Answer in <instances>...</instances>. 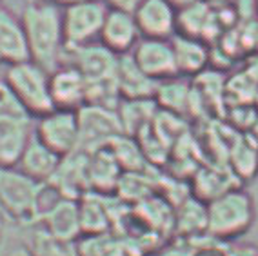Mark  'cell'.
<instances>
[{
    "instance_id": "1",
    "label": "cell",
    "mask_w": 258,
    "mask_h": 256,
    "mask_svg": "<svg viewBox=\"0 0 258 256\" xmlns=\"http://www.w3.org/2000/svg\"><path fill=\"white\" fill-rule=\"evenodd\" d=\"M20 20L28 38L29 60L47 73L55 71L66 53L62 8L47 0H29L24 6Z\"/></svg>"
},
{
    "instance_id": "14",
    "label": "cell",
    "mask_w": 258,
    "mask_h": 256,
    "mask_svg": "<svg viewBox=\"0 0 258 256\" xmlns=\"http://www.w3.org/2000/svg\"><path fill=\"white\" fill-rule=\"evenodd\" d=\"M116 87L127 100H149V96L157 93V82L140 71L131 55L118 56Z\"/></svg>"
},
{
    "instance_id": "24",
    "label": "cell",
    "mask_w": 258,
    "mask_h": 256,
    "mask_svg": "<svg viewBox=\"0 0 258 256\" xmlns=\"http://www.w3.org/2000/svg\"><path fill=\"white\" fill-rule=\"evenodd\" d=\"M0 64H2V60H0Z\"/></svg>"
},
{
    "instance_id": "10",
    "label": "cell",
    "mask_w": 258,
    "mask_h": 256,
    "mask_svg": "<svg viewBox=\"0 0 258 256\" xmlns=\"http://www.w3.org/2000/svg\"><path fill=\"white\" fill-rule=\"evenodd\" d=\"M140 31L135 17L124 11L107 10L106 20L100 31V44L106 46L115 55H127L139 44Z\"/></svg>"
},
{
    "instance_id": "17",
    "label": "cell",
    "mask_w": 258,
    "mask_h": 256,
    "mask_svg": "<svg viewBox=\"0 0 258 256\" xmlns=\"http://www.w3.org/2000/svg\"><path fill=\"white\" fill-rule=\"evenodd\" d=\"M178 73H197L206 64V49L197 40L178 37L173 44Z\"/></svg>"
},
{
    "instance_id": "21",
    "label": "cell",
    "mask_w": 258,
    "mask_h": 256,
    "mask_svg": "<svg viewBox=\"0 0 258 256\" xmlns=\"http://www.w3.org/2000/svg\"><path fill=\"white\" fill-rule=\"evenodd\" d=\"M51 4L58 6V8H70V6H75V4H82V2H91V0H47Z\"/></svg>"
},
{
    "instance_id": "23",
    "label": "cell",
    "mask_w": 258,
    "mask_h": 256,
    "mask_svg": "<svg viewBox=\"0 0 258 256\" xmlns=\"http://www.w3.org/2000/svg\"><path fill=\"white\" fill-rule=\"evenodd\" d=\"M11 256H29V254H28V252H26V251H15Z\"/></svg>"
},
{
    "instance_id": "8",
    "label": "cell",
    "mask_w": 258,
    "mask_h": 256,
    "mask_svg": "<svg viewBox=\"0 0 258 256\" xmlns=\"http://www.w3.org/2000/svg\"><path fill=\"white\" fill-rule=\"evenodd\" d=\"M131 56L140 71L155 82L169 80L178 73L175 51L167 40H158V38L139 40V44L133 47Z\"/></svg>"
},
{
    "instance_id": "6",
    "label": "cell",
    "mask_w": 258,
    "mask_h": 256,
    "mask_svg": "<svg viewBox=\"0 0 258 256\" xmlns=\"http://www.w3.org/2000/svg\"><path fill=\"white\" fill-rule=\"evenodd\" d=\"M62 64L73 66L84 77L86 84H98L116 80L118 55L109 51L102 44H86V46L66 49Z\"/></svg>"
},
{
    "instance_id": "11",
    "label": "cell",
    "mask_w": 258,
    "mask_h": 256,
    "mask_svg": "<svg viewBox=\"0 0 258 256\" xmlns=\"http://www.w3.org/2000/svg\"><path fill=\"white\" fill-rule=\"evenodd\" d=\"M140 35L146 38L166 40L176 28L175 10L167 0H142V4L133 13Z\"/></svg>"
},
{
    "instance_id": "7",
    "label": "cell",
    "mask_w": 258,
    "mask_h": 256,
    "mask_svg": "<svg viewBox=\"0 0 258 256\" xmlns=\"http://www.w3.org/2000/svg\"><path fill=\"white\" fill-rule=\"evenodd\" d=\"M80 129V151L84 149H100L102 142L115 140L122 133L118 113L98 105H82L79 111Z\"/></svg>"
},
{
    "instance_id": "2",
    "label": "cell",
    "mask_w": 258,
    "mask_h": 256,
    "mask_svg": "<svg viewBox=\"0 0 258 256\" xmlns=\"http://www.w3.org/2000/svg\"><path fill=\"white\" fill-rule=\"evenodd\" d=\"M2 80L31 118H40L55 109L49 91V73L31 60L8 66Z\"/></svg>"
},
{
    "instance_id": "16",
    "label": "cell",
    "mask_w": 258,
    "mask_h": 256,
    "mask_svg": "<svg viewBox=\"0 0 258 256\" xmlns=\"http://www.w3.org/2000/svg\"><path fill=\"white\" fill-rule=\"evenodd\" d=\"M215 209L222 211V213H227V218L220 220L217 224L209 225L213 233L222 234V236H229V234H238L244 233V229L249 225L247 218H238V216L233 215H245V213H251V206H249V200L244 195H227V197L220 198V200H215L213 206Z\"/></svg>"
},
{
    "instance_id": "15",
    "label": "cell",
    "mask_w": 258,
    "mask_h": 256,
    "mask_svg": "<svg viewBox=\"0 0 258 256\" xmlns=\"http://www.w3.org/2000/svg\"><path fill=\"white\" fill-rule=\"evenodd\" d=\"M42 220L47 225V233L62 242H68L82 231L79 206L71 198H60L46 215H42Z\"/></svg>"
},
{
    "instance_id": "5",
    "label": "cell",
    "mask_w": 258,
    "mask_h": 256,
    "mask_svg": "<svg viewBox=\"0 0 258 256\" xmlns=\"http://www.w3.org/2000/svg\"><path fill=\"white\" fill-rule=\"evenodd\" d=\"M107 6L102 0L82 2L62 10V28H64L66 49L86 46L100 38L102 26L106 20Z\"/></svg>"
},
{
    "instance_id": "18",
    "label": "cell",
    "mask_w": 258,
    "mask_h": 256,
    "mask_svg": "<svg viewBox=\"0 0 258 256\" xmlns=\"http://www.w3.org/2000/svg\"><path fill=\"white\" fill-rule=\"evenodd\" d=\"M22 120H33L20 102L15 98L11 89L0 78V123L2 122H22Z\"/></svg>"
},
{
    "instance_id": "19",
    "label": "cell",
    "mask_w": 258,
    "mask_h": 256,
    "mask_svg": "<svg viewBox=\"0 0 258 256\" xmlns=\"http://www.w3.org/2000/svg\"><path fill=\"white\" fill-rule=\"evenodd\" d=\"M104 4L107 6V10L124 11V13L133 15L137 8L142 4V0H104Z\"/></svg>"
},
{
    "instance_id": "3",
    "label": "cell",
    "mask_w": 258,
    "mask_h": 256,
    "mask_svg": "<svg viewBox=\"0 0 258 256\" xmlns=\"http://www.w3.org/2000/svg\"><path fill=\"white\" fill-rule=\"evenodd\" d=\"M44 183L35 182L17 165L0 167V209L13 218L37 216V204Z\"/></svg>"
},
{
    "instance_id": "20",
    "label": "cell",
    "mask_w": 258,
    "mask_h": 256,
    "mask_svg": "<svg viewBox=\"0 0 258 256\" xmlns=\"http://www.w3.org/2000/svg\"><path fill=\"white\" fill-rule=\"evenodd\" d=\"M173 10H185L189 6L197 4V0H167Z\"/></svg>"
},
{
    "instance_id": "13",
    "label": "cell",
    "mask_w": 258,
    "mask_h": 256,
    "mask_svg": "<svg viewBox=\"0 0 258 256\" xmlns=\"http://www.w3.org/2000/svg\"><path fill=\"white\" fill-rule=\"evenodd\" d=\"M0 60L8 66L29 60V47L22 20L0 6Z\"/></svg>"
},
{
    "instance_id": "12",
    "label": "cell",
    "mask_w": 258,
    "mask_h": 256,
    "mask_svg": "<svg viewBox=\"0 0 258 256\" xmlns=\"http://www.w3.org/2000/svg\"><path fill=\"white\" fill-rule=\"evenodd\" d=\"M60 162H62V158L56 153H53L49 147L44 146L35 135H31L29 142L26 144L22 155L17 162V167L35 182L47 183L55 178Z\"/></svg>"
},
{
    "instance_id": "22",
    "label": "cell",
    "mask_w": 258,
    "mask_h": 256,
    "mask_svg": "<svg viewBox=\"0 0 258 256\" xmlns=\"http://www.w3.org/2000/svg\"><path fill=\"white\" fill-rule=\"evenodd\" d=\"M4 164V147H2V127H0V167Z\"/></svg>"
},
{
    "instance_id": "4",
    "label": "cell",
    "mask_w": 258,
    "mask_h": 256,
    "mask_svg": "<svg viewBox=\"0 0 258 256\" xmlns=\"http://www.w3.org/2000/svg\"><path fill=\"white\" fill-rule=\"evenodd\" d=\"M33 135L60 158L80 151V129L77 111H49L33 123Z\"/></svg>"
},
{
    "instance_id": "9",
    "label": "cell",
    "mask_w": 258,
    "mask_h": 256,
    "mask_svg": "<svg viewBox=\"0 0 258 256\" xmlns=\"http://www.w3.org/2000/svg\"><path fill=\"white\" fill-rule=\"evenodd\" d=\"M86 80L70 64H60L49 73V91L55 109L79 111L86 105Z\"/></svg>"
}]
</instances>
